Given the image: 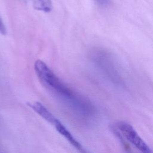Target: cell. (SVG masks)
Segmentation results:
<instances>
[{
	"label": "cell",
	"mask_w": 153,
	"mask_h": 153,
	"mask_svg": "<svg viewBox=\"0 0 153 153\" xmlns=\"http://www.w3.org/2000/svg\"><path fill=\"white\" fill-rule=\"evenodd\" d=\"M34 69L41 84L56 97L73 106H79L85 103L84 100L63 82L45 63L37 60Z\"/></svg>",
	"instance_id": "1"
},
{
	"label": "cell",
	"mask_w": 153,
	"mask_h": 153,
	"mask_svg": "<svg viewBox=\"0 0 153 153\" xmlns=\"http://www.w3.org/2000/svg\"><path fill=\"white\" fill-rule=\"evenodd\" d=\"M117 126L124 137L142 153H151L148 145L140 137L131 125L124 121H120Z\"/></svg>",
	"instance_id": "2"
},
{
	"label": "cell",
	"mask_w": 153,
	"mask_h": 153,
	"mask_svg": "<svg viewBox=\"0 0 153 153\" xmlns=\"http://www.w3.org/2000/svg\"><path fill=\"white\" fill-rule=\"evenodd\" d=\"M28 105L36 113L51 125L54 126L57 121L58 119L41 103L35 102L32 103H29Z\"/></svg>",
	"instance_id": "3"
},
{
	"label": "cell",
	"mask_w": 153,
	"mask_h": 153,
	"mask_svg": "<svg viewBox=\"0 0 153 153\" xmlns=\"http://www.w3.org/2000/svg\"><path fill=\"white\" fill-rule=\"evenodd\" d=\"M57 131L65 137L74 147L78 149H81V145L78 141L74 137L72 133L66 128V127L59 120L53 126Z\"/></svg>",
	"instance_id": "4"
},
{
	"label": "cell",
	"mask_w": 153,
	"mask_h": 153,
	"mask_svg": "<svg viewBox=\"0 0 153 153\" xmlns=\"http://www.w3.org/2000/svg\"><path fill=\"white\" fill-rule=\"evenodd\" d=\"M33 7L37 10L44 13H48L52 10V3L51 0H29Z\"/></svg>",
	"instance_id": "5"
}]
</instances>
